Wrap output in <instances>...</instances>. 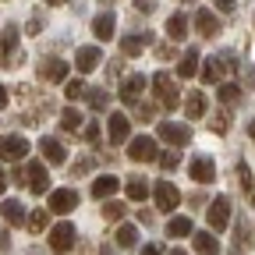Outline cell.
I'll list each match as a JSON object with an SVG mask.
<instances>
[{
    "instance_id": "6da1fadb",
    "label": "cell",
    "mask_w": 255,
    "mask_h": 255,
    "mask_svg": "<svg viewBox=\"0 0 255 255\" xmlns=\"http://www.w3.org/2000/svg\"><path fill=\"white\" fill-rule=\"evenodd\" d=\"M152 92H156V100H159V107H163V110H177V107H181V92H177V85H174L170 75L159 71V75L152 78Z\"/></svg>"
},
{
    "instance_id": "7a4b0ae2",
    "label": "cell",
    "mask_w": 255,
    "mask_h": 255,
    "mask_svg": "<svg viewBox=\"0 0 255 255\" xmlns=\"http://www.w3.org/2000/svg\"><path fill=\"white\" fill-rule=\"evenodd\" d=\"M231 64H234V53H220V57H209V60L202 64V71H199V75H202V82H209V85H213V82H220V78L227 75V71H234Z\"/></svg>"
},
{
    "instance_id": "3957f363",
    "label": "cell",
    "mask_w": 255,
    "mask_h": 255,
    "mask_svg": "<svg viewBox=\"0 0 255 255\" xmlns=\"http://www.w3.org/2000/svg\"><path fill=\"white\" fill-rule=\"evenodd\" d=\"M25 184L32 195H43V191H50V174L43 167V159H32V163L25 167Z\"/></svg>"
},
{
    "instance_id": "277c9868",
    "label": "cell",
    "mask_w": 255,
    "mask_h": 255,
    "mask_svg": "<svg viewBox=\"0 0 255 255\" xmlns=\"http://www.w3.org/2000/svg\"><path fill=\"white\" fill-rule=\"evenodd\" d=\"M0 60H4V68H14V60H18V25H4V32H0Z\"/></svg>"
},
{
    "instance_id": "5b68a950",
    "label": "cell",
    "mask_w": 255,
    "mask_h": 255,
    "mask_svg": "<svg viewBox=\"0 0 255 255\" xmlns=\"http://www.w3.org/2000/svg\"><path fill=\"white\" fill-rule=\"evenodd\" d=\"M75 227H71V223H57V227L50 231V248L57 252V255H64V252H71L75 248Z\"/></svg>"
},
{
    "instance_id": "8992f818",
    "label": "cell",
    "mask_w": 255,
    "mask_h": 255,
    "mask_svg": "<svg viewBox=\"0 0 255 255\" xmlns=\"http://www.w3.org/2000/svg\"><path fill=\"white\" fill-rule=\"evenodd\" d=\"M181 206V191L170 184V181H156V209L159 213H170Z\"/></svg>"
},
{
    "instance_id": "52a82bcc",
    "label": "cell",
    "mask_w": 255,
    "mask_h": 255,
    "mask_svg": "<svg viewBox=\"0 0 255 255\" xmlns=\"http://www.w3.org/2000/svg\"><path fill=\"white\" fill-rule=\"evenodd\" d=\"M75 206H78V191H75V188H57V191H50V202H46L50 213H71Z\"/></svg>"
},
{
    "instance_id": "ba28073f",
    "label": "cell",
    "mask_w": 255,
    "mask_h": 255,
    "mask_svg": "<svg viewBox=\"0 0 255 255\" xmlns=\"http://www.w3.org/2000/svg\"><path fill=\"white\" fill-rule=\"evenodd\" d=\"M28 152V142L21 135H4L0 138V159H7V163H18V159Z\"/></svg>"
},
{
    "instance_id": "9c48e42d",
    "label": "cell",
    "mask_w": 255,
    "mask_h": 255,
    "mask_svg": "<svg viewBox=\"0 0 255 255\" xmlns=\"http://www.w3.org/2000/svg\"><path fill=\"white\" fill-rule=\"evenodd\" d=\"M206 216H209V227H213V231H223V227L231 223V199H227V195L213 199V206H209Z\"/></svg>"
},
{
    "instance_id": "30bf717a",
    "label": "cell",
    "mask_w": 255,
    "mask_h": 255,
    "mask_svg": "<svg viewBox=\"0 0 255 255\" xmlns=\"http://www.w3.org/2000/svg\"><path fill=\"white\" fill-rule=\"evenodd\" d=\"M188 174H191V181H199V184H209L213 177H216V163L209 156H195L188 163Z\"/></svg>"
},
{
    "instance_id": "8fae6325",
    "label": "cell",
    "mask_w": 255,
    "mask_h": 255,
    "mask_svg": "<svg viewBox=\"0 0 255 255\" xmlns=\"http://www.w3.org/2000/svg\"><path fill=\"white\" fill-rule=\"evenodd\" d=\"M128 156L138 159V163H149V159H156V142L145 138V135H138V138L128 142Z\"/></svg>"
},
{
    "instance_id": "7c38bea8",
    "label": "cell",
    "mask_w": 255,
    "mask_h": 255,
    "mask_svg": "<svg viewBox=\"0 0 255 255\" xmlns=\"http://www.w3.org/2000/svg\"><path fill=\"white\" fill-rule=\"evenodd\" d=\"M100 60H103L100 46H82V50L75 53V68H78L82 75H89V71H96V68H100Z\"/></svg>"
},
{
    "instance_id": "4fadbf2b",
    "label": "cell",
    "mask_w": 255,
    "mask_h": 255,
    "mask_svg": "<svg viewBox=\"0 0 255 255\" xmlns=\"http://www.w3.org/2000/svg\"><path fill=\"white\" fill-rule=\"evenodd\" d=\"M110 142L114 145H124L128 142V128H131V121H128V114H110Z\"/></svg>"
},
{
    "instance_id": "5bb4252c",
    "label": "cell",
    "mask_w": 255,
    "mask_h": 255,
    "mask_svg": "<svg viewBox=\"0 0 255 255\" xmlns=\"http://www.w3.org/2000/svg\"><path fill=\"white\" fill-rule=\"evenodd\" d=\"M156 135L163 138V142H170V145H184V142L191 138L184 124H159V128H156Z\"/></svg>"
},
{
    "instance_id": "9a60e30c",
    "label": "cell",
    "mask_w": 255,
    "mask_h": 255,
    "mask_svg": "<svg viewBox=\"0 0 255 255\" xmlns=\"http://www.w3.org/2000/svg\"><path fill=\"white\" fill-rule=\"evenodd\" d=\"M142 89H145V78H142V75H128V78L121 82V100H124V103H135L138 96H142Z\"/></svg>"
},
{
    "instance_id": "2e32d148",
    "label": "cell",
    "mask_w": 255,
    "mask_h": 255,
    "mask_svg": "<svg viewBox=\"0 0 255 255\" xmlns=\"http://www.w3.org/2000/svg\"><path fill=\"white\" fill-rule=\"evenodd\" d=\"M39 75H43L46 82H68V64H64V60H57V57H50V60H43Z\"/></svg>"
},
{
    "instance_id": "e0dca14e",
    "label": "cell",
    "mask_w": 255,
    "mask_h": 255,
    "mask_svg": "<svg viewBox=\"0 0 255 255\" xmlns=\"http://www.w3.org/2000/svg\"><path fill=\"white\" fill-rule=\"evenodd\" d=\"M39 152H43L46 163H64V156H68L57 138H39Z\"/></svg>"
},
{
    "instance_id": "ac0fdd59",
    "label": "cell",
    "mask_w": 255,
    "mask_h": 255,
    "mask_svg": "<svg viewBox=\"0 0 255 255\" xmlns=\"http://www.w3.org/2000/svg\"><path fill=\"white\" fill-rule=\"evenodd\" d=\"M117 188H121V181H117L114 174H103V177L92 181V195H96V199H110Z\"/></svg>"
},
{
    "instance_id": "d6986e66",
    "label": "cell",
    "mask_w": 255,
    "mask_h": 255,
    "mask_svg": "<svg viewBox=\"0 0 255 255\" xmlns=\"http://www.w3.org/2000/svg\"><path fill=\"white\" fill-rule=\"evenodd\" d=\"M0 216H4V223H25V206L18 202V199H7L4 206H0Z\"/></svg>"
},
{
    "instance_id": "ffe728a7",
    "label": "cell",
    "mask_w": 255,
    "mask_h": 255,
    "mask_svg": "<svg viewBox=\"0 0 255 255\" xmlns=\"http://www.w3.org/2000/svg\"><path fill=\"white\" fill-rule=\"evenodd\" d=\"M191 238H195V252H199V255H220V241L213 238V231L191 234Z\"/></svg>"
},
{
    "instance_id": "44dd1931",
    "label": "cell",
    "mask_w": 255,
    "mask_h": 255,
    "mask_svg": "<svg viewBox=\"0 0 255 255\" xmlns=\"http://www.w3.org/2000/svg\"><path fill=\"white\" fill-rule=\"evenodd\" d=\"M184 114H188L191 121H199V117L206 114V96H202V92H188V96H184Z\"/></svg>"
},
{
    "instance_id": "7402d4cb",
    "label": "cell",
    "mask_w": 255,
    "mask_h": 255,
    "mask_svg": "<svg viewBox=\"0 0 255 255\" xmlns=\"http://www.w3.org/2000/svg\"><path fill=\"white\" fill-rule=\"evenodd\" d=\"M191 75H199V50H188L177 60V78H191Z\"/></svg>"
},
{
    "instance_id": "603a6c76",
    "label": "cell",
    "mask_w": 255,
    "mask_h": 255,
    "mask_svg": "<svg viewBox=\"0 0 255 255\" xmlns=\"http://www.w3.org/2000/svg\"><path fill=\"white\" fill-rule=\"evenodd\" d=\"M124 191H128V199H131V202H145V199H149V184H145V177H128Z\"/></svg>"
},
{
    "instance_id": "cb8c5ba5",
    "label": "cell",
    "mask_w": 255,
    "mask_h": 255,
    "mask_svg": "<svg viewBox=\"0 0 255 255\" xmlns=\"http://www.w3.org/2000/svg\"><path fill=\"white\" fill-rule=\"evenodd\" d=\"M114 25H117V21H114V14H110V11H103L100 18L92 21V32H96V39H100V43H103V39H110V36H114Z\"/></svg>"
},
{
    "instance_id": "d4e9b609",
    "label": "cell",
    "mask_w": 255,
    "mask_h": 255,
    "mask_svg": "<svg viewBox=\"0 0 255 255\" xmlns=\"http://www.w3.org/2000/svg\"><path fill=\"white\" fill-rule=\"evenodd\" d=\"M114 238H117L121 248H135V245H138V227H135V223H121Z\"/></svg>"
},
{
    "instance_id": "484cf974",
    "label": "cell",
    "mask_w": 255,
    "mask_h": 255,
    "mask_svg": "<svg viewBox=\"0 0 255 255\" xmlns=\"http://www.w3.org/2000/svg\"><path fill=\"white\" fill-rule=\"evenodd\" d=\"M167 234H170V238H191V234H195V227H191L188 216H174V220L167 223Z\"/></svg>"
},
{
    "instance_id": "4316f807",
    "label": "cell",
    "mask_w": 255,
    "mask_h": 255,
    "mask_svg": "<svg viewBox=\"0 0 255 255\" xmlns=\"http://www.w3.org/2000/svg\"><path fill=\"white\" fill-rule=\"evenodd\" d=\"M199 32H202V39L220 36V21L213 18V11H199Z\"/></svg>"
},
{
    "instance_id": "83f0119b",
    "label": "cell",
    "mask_w": 255,
    "mask_h": 255,
    "mask_svg": "<svg viewBox=\"0 0 255 255\" xmlns=\"http://www.w3.org/2000/svg\"><path fill=\"white\" fill-rule=\"evenodd\" d=\"M50 227V209H32L28 213V231L32 234H43Z\"/></svg>"
},
{
    "instance_id": "f1b7e54d",
    "label": "cell",
    "mask_w": 255,
    "mask_h": 255,
    "mask_svg": "<svg viewBox=\"0 0 255 255\" xmlns=\"http://www.w3.org/2000/svg\"><path fill=\"white\" fill-rule=\"evenodd\" d=\"M167 36L170 39H184L188 36V18L184 14H170L167 18Z\"/></svg>"
},
{
    "instance_id": "f546056e",
    "label": "cell",
    "mask_w": 255,
    "mask_h": 255,
    "mask_svg": "<svg viewBox=\"0 0 255 255\" xmlns=\"http://www.w3.org/2000/svg\"><path fill=\"white\" fill-rule=\"evenodd\" d=\"M82 124H85V121H82V114H78L75 107H68V110L60 114V128H64V131H78Z\"/></svg>"
},
{
    "instance_id": "4dcf8cb0",
    "label": "cell",
    "mask_w": 255,
    "mask_h": 255,
    "mask_svg": "<svg viewBox=\"0 0 255 255\" xmlns=\"http://www.w3.org/2000/svg\"><path fill=\"white\" fill-rule=\"evenodd\" d=\"M85 100H89V107H92V110H107L110 96H107L103 89H85Z\"/></svg>"
},
{
    "instance_id": "1f68e13d",
    "label": "cell",
    "mask_w": 255,
    "mask_h": 255,
    "mask_svg": "<svg viewBox=\"0 0 255 255\" xmlns=\"http://www.w3.org/2000/svg\"><path fill=\"white\" fill-rule=\"evenodd\" d=\"M145 39H149V36H128V39H121V50H124L128 57H138L142 46H145Z\"/></svg>"
},
{
    "instance_id": "d6a6232c",
    "label": "cell",
    "mask_w": 255,
    "mask_h": 255,
    "mask_svg": "<svg viewBox=\"0 0 255 255\" xmlns=\"http://www.w3.org/2000/svg\"><path fill=\"white\" fill-rule=\"evenodd\" d=\"M238 96H241V89L234 82H223L220 85V103H238Z\"/></svg>"
},
{
    "instance_id": "836d02e7",
    "label": "cell",
    "mask_w": 255,
    "mask_h": 255,
    "mask_svg": "<svg viewBox=\"0 0 255 255\" xmlns=\"http://www.w3.org/2000/svg\"><path fill=\"white\" fill-rule=\"evenodd\" d=\"M209 128H213L216 135H227V128H231V114H223V110H220V114H213V124H209Z\"/></svg>"
},
{
    "instance_id": "e575fe53",
    "label": "cell",
    "mask_w": 255,
    "mask_h": 255,
    "mask_svg": "<svg viewBox=\"0 0 255 255\" xmlns=\"http://www.w3.org/2000/svg\"><path fill=\"white\" fill-rule=\"evenodd\" d=\"M64 96H68V100L75 103V100H82V96H85V82H68V85H64Z\"/></svg>"
},
{
    "instance_id": "d590c367",
    "label": "cell",
    "mask_w": 255,
    "mask_h": 255,
    "mask_svg": "<svg viewBox=\"0 0 255 255\" xmlns=\"http://www.w3.org/2000/svg\"><path fill=\"white\" fill-rule=\"evenodd\" d=\"M234 234H238V238H234L238 245H252V241H255V238H248V223H245V220H238V227H234Z\"/></svg>"
},
{
    "instance_id": "8d00e7d4",
    "label": "cell",
    "mask_w": 255,
    "mask_h": 255,
    "mask_svg": "<svg viewBox=\"0 0 255 255\" xmlns=\"http://www.w3.org/2000/svg\"><path fill=\"white\" fill-rule=\"evenodd\" d=\"M103 216H107V220H121V216H124V206H121V202H107V206H103Z\"/></svg>"
},
{
    "instance_id": "74e56055",
    "label": "cell",
    "mask_w": 255,
    "mask_h": 255,
    "mask_svg": "<svg viewBox=\"0 0 255 255\" xmlns=\"http://www.w3.org/2000/svg\"><path fill=\"white\" fill-rule=\"evenodd\" d=\"M238 181H241V188H245V191H252V170H248L245 163H238Z\"/></svg>"
},
{
    "instance_id": "f35d334b",
    "label": "cell",
    "mask_w": 255,
    "mask_h": 255,
    "mask_svg": "<svg viewBox=\"0 0 255 255\" xmlns=\"http://www.w3.org/2000/svg\"><path fill=\"white\" fill-rule=\"evenodd\" d=\"M85 142L89 145H100V124H89L85 128Z\"/></svg>"
},
{
    "instance_id": "ab89813d",
    "label": "cell",
    "mask_w": 255,
    "mask_h": 255,
    "mask_svg": "<svg viewBox=\"0 0 255 255\" xmlns=\"http://www.w3.org/2000/svg\"><path fill=\"white\" fill-rule=\"evenodd\" d=\"M159 163H163V170H174V167L181 163V156H177V152H163V159H159Z\"/></svg>"
},
{
    "instance_id": "60d3db41",
    "label": "cell",
    "mask_w": 255,
    "mask_h": 255,
    "mask_svg": "<svg viewBox=\"0 0 255 255\" xmlns=\"http://www.w3.org/2000/svg\"><path fill=\"white\" fill-rule=\"evenodd\" d=\"M89 167H92V156H89V159H78V163H75V170H71V177H78V174H85Z\"/></svg>"
},
{
    "instance_id": "b9f144b4",
    "label": "cell",
    "mask_w": 255,
    "mask_h": 255,
    "mask_svg": "<svg viewBox=\"0 0 255 255\" xmlns=\"http://www.w3.org/2000/svg\"><path fill=\"white\" fill-rule=\"evenodd\" d=\"M135 117H138V121H149V117H152V107H135Z\"/></svg>"
},
{
    "instance_id": "7bdbcfd3",
    "label": "cell",
    "mask_w": 255,
    "mask_h": 255,
    "mask_svg": "<svg viewBox=\"0 0 255 255\" xmlns=\"http://www.w3.org/2000/svg\"><path fill=\"white\" fill-rule=\"evenodd\" d=\"M7 245H11V238H7V227H0V252H7Z\"/></svg>"
},
{
    "instance_id": "ee69618b",
    "label": "cell",
    "mask_w": 255,
    "mask_h": 255,
    "mask_svg": "<svg viewBox=\"0 0 255 255\" xmlns=\"http://www.w3.org/2000/svg\"><path fill=\"white\" fill-rule=\"evenodd\" d=\"M135 7H138V11L145 14V11H152V0H135Z\"/></svg>"
},
{
    "instance_id": "f6af8a7d",
    "label": "cell",
    "mask_w": 255,
    "mask_h": 255,
    "mask_svg": "<svg viewBox=\"0 0 255 255\" xmlns=\"http://www.w3.org/2000/svg\"><path fill=\"white\" fill-rule=\"evenodd\" d=\"M216 7L220 11H234V0H216Z\"/></svg>"
},
{
    "instance_id": "bcb514c9",
    "label": "cell",
    "mask_w": 255,
    "mask_h": 255,
    "mask_svg": "<svg viewBox=\"0 0 255 255\" xmlns=\"http://www.w3.org/2000/svg\"><path fill=\"white\" fill-rule=\"evenodd\" d=\"M145 255H163V248H159V245H145Z\"/></svg>"
},
{
    "instance_id": "7dc6e473",
    "label": "cell",
    "mask_w": 255,
    "mask_h": 255,
    "mask_svg": "<svg viewBox=\"0 0 255 255\" xmlns=\"http://www.w3.org/2000/svg\"><path fill=\"white\" fill-rule=\"evenodd\" d=\"M0 107H7V89L0 85Z\"/></svg>"
},
{
    "instance_id": "c3c4849f",
    "label": "cell",
    "mask_w": 255,
    "mask_h": 255,
    "mask_svg": "<svg viewBox=\"0 0 255 255\" xmlns=\"http://www.w3.org/2000/svg\"><path fill=\"white\" fill-rule=\"evenodd\" d=\"M7 191V177H4V170H0V195Z\"/></svg>"
},
{
    "instance_id": "681fc988",
    "label": "cell",
    "mask_w": 255,
    "mask_h": 255,
    "mask_svg": "<svg viewBox=\"0 0 255 255\" xmlns=\"http://www.w3.org/2000/svg\"><path fill=\"white\" fill-rule=\"evenodd\" d=\"M167 255H188V252H184V248H170Z\"/></svg>"
},
{
    "instance_id": "f907efd6",
    "label": "cell",
    "mask_w": 255,
    "mask_h": 255,
    "mask_svg": "<svg viewBox=\"0 0 255 255\" xmlns=\"http://www.w3.org/2000/svg\"><path fill=\"white\" fill-rule=\"evenodd\" d=\"M248 85H252V89H255V68H252V75H248Z\"/></svg>"
},
{
    "instance_id": "816d5d0a",
    "label": "cell",
    "mask_w": 255,
    "mask_h": 255,
    "mask_svg": "<svg viewBox=\"0 0 255 255\" xmlns=\"http://www.w3.org/2000/svg\"><path fill=\"white\" fill-rule=\"evenodd\" d=\"M248 135H252V138H255V121H252V124H248Z\"/></svg>"
},
{
    "instance_id": "f5cc1de1",
    "label": "cell",
    "mask_w": 255,
    "mask_h": 255,
    "mask_svg": "<svg viewBox=\"0 0 255 255\" xmlns=\"http://www.w3.org/2000/svg\"><path fill=\"white\" fill-rule=\"evenodd\" d=\"M100 255H110V248H100Z\"/></svg>"
},
{
    "instance_id": "db71d44e",
    "label": "cell",
    "mask_w": 255,
    "mask_h": 255,
    "mask_svg": "<svg viewBox=\"0 0 255 255\" xmlns=\"http://www.w3.org/2000/svg\"><path fill=\"white\" fill-rule=\"evenodd\" d=\"M46 4H60V0H46Z\"/></svg>"
},
{
    "instance_id": "11a10c76",
    "label": "cell",
    "mask_w": 255,
    "mask_h": 255,
    "mask_svg": "<svg viewBox=\"0 0 255 255\" xmlns=\"http://www.w3.org/2000/svg\"><path fill=\"white\" fill-rule=\"evenodd\" d=\"M32 255H39V252H32Z\"/></svg>"
}]
</instances>
